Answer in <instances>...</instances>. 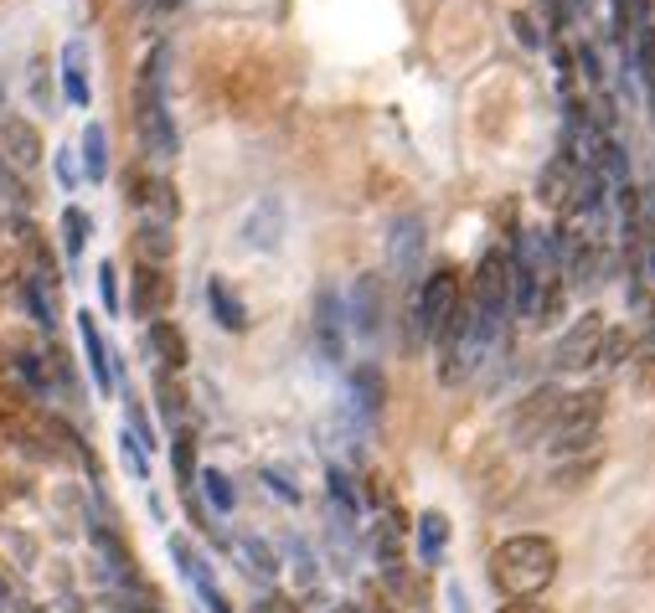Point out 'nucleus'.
Wrapping results in <instances>:
<instances>
[{
    "mask_svg": "<svg viewBox=\"0 0 655 613\" xmlns=\"http://www.w3.org/2000/svg\"><path fill=\"white\" fill-rule=\"evenodd\" d=\"M558 577V541L537 537V531H522V537H506L491 552V582L506 598H537L552 588Z\"/></svg>",
    "mask_w": 655,
    "mask_h": 613,
    "instance_id": "nucleus-1",
    "label": "nucleus"
},
{
    "mask_svg": "<svg viewBox=\"0 0 655 613\" xmlns=\"http://www.w3.org/2000/svg\"><path fill=\"white\" fill-rule=\"evenodd\" d=\"M165 62L171 52L165 47H150V57L140 62V83H134V125H140V140L155 161H176L182 150V134H176V119H171V104H165Z\"/></svg>",
    "mask_w": 655,
    "mask_h": 613,
    "instance_id": "nucleus-2",
    "label": "nucleus"
},
{
    "mask_svg": "<svg viewBox=\"0 0 655 613\" xmlns=\"http://www.w3.org/2000/svg\"><path fill=\"white\" fill-rule=\"evenodd\" d=\"M413 309H419L423 341L438 345L459 325V315H465V284H459V273L449 269V263L434 273H423L419 288H413Z\"/></svg>",
    "mask_w": 655,
    "mask_h": 613,
    "instance_id": "nucleus-3",
    "label": "nucleus"
},
{
    "mask_svg": "<svg viewBox=\"0 0 655 613\" xmlns=\"http://www.w3.org/2000/svg\"><path fill=\"white\" fill-rule=\"evenodd\" d=\"M599 423H604V392L594 387H583L563 402V413L547 433V453H558V459H573V453H588L599 444Z\"/></svg>",
    "mask_w": 655,
    "mask_h": 613,
    "instance_id": "nucleus-4",
    "label": "nucleus"
},
{
    "mask_svg": "<svg viewBox=\"0 0 655 613\" xmlns=\"http://www.w3.org/2000/svg\"><path fill=\"white\" fill-rule=\"evenodd\" d=\"M511 279H516V258L501 248H491L480 263H475V279H470V315L491 325H506L511 315Z\"/></svg>",
    "mask_w": 655,
    "mask_h": 613,
    "instance_id": "nucleus-5",
    "label": "nucleus"
},
{
    "mask_svg": "<svg viewBox=\"0 0 655 613\" xmlns=\"http://www.w3.org/2000/svg\"><path fill=\"white\" fill-rule=\"evenodd\" d=\"M568 392L558 387V381H542V387H531L527 397H522V408L511 413V438L522 444V449H531V444H542L547 433H552V423H558V413H563Z\"/></svg>",
    "mask_w": 655,
    "mask_h": 613,
    "instance_id": "nucleus-6",
    "label": "nucleus"
},
{
    "mask_svg": "<svg viewBox=\"0 0 655 613\" xmlns=\"http://www.w3.org/2000/svg\"><path fill=\"white\" fill-rule=\"evenodd\" d=\"M604 315H578V320L563 330V341L552 345V366L558 372H588L594 356H599V341H604Z\"/></svg>",
    "mask_w": 655,
    "mask_h": 613,
    "instance_id": "nucleus-7",
    "label": "nucleus"
},
{
    "mask_svg": "<svg viewBox=\"0 0 655 613\" xmlns=\"http://www.w3.org/2000/svg\"><path fill=\"white\" fill-rule=\"evenodd\" d=\"M309 320H315V345H320V356L347 361V341H351L347 299H341L336 288H320V294H315V309H309Z\"/></svg>",
    "mask_w": 655,
    "mask_h": 613,
    "instance_id": "nucleus-8",
    "label": "nucleus"
},
{
    "mask_svg": "<svg viewBox=\"0 0 655 613\" xmlns=\"http://www.w3.org/2000/svg\"><path fill=\"white\" fill-rule=\"evenodd\" d=\"M383 320H387L383 279H377V273H362V279H356V288H351V299H347L351 335H362V341H377V335H383Z\"/></svg>",
    "mask_w": 655,
    "mask_h": 613,
    "instance_id": "nucleus-9",
    "label": "nucleus"
},
{
    "mask_svg": "<svg viewBox=\"0 0 655 613\" xmlns=\"http://www.w3.org/2000/svg\"><path fill=\"white\" fill-rule=\"evenodd\" d=\"M423 248H429V237H423V216H398L393 233H387V258H393V269H398L402 284L419 288Z\"/></svg>",
    "mask_w": 655,
    "mask_h": 613,
    "instance_id": "nucleus-10",
    "label": "nucleus"
},
{
    "mask_svg": "<svg viewBox=\"0 0 655 613\" xmlns=\"http://www.w3.org/2000/svg\"><path fill=\"white\" fill-rule=\"evenodd\" d=\"M171 557L182 562V577L197 588V598L207 603L212 613H233V603H227V593L218 588V577H212V567H207V557L201 552H191V541L186 537H171Z\"/></svg>",
    "mask_w": 655,
    "mask_h": 613,
    "instance_id": "nucleus-11",
    "label": "nucleus"
},
{
    "mask_svg": "<svg viewBox=\"0 0 655 613\" xmlns=\"http://www.w3.org/2000/svg\"><path fill=\"white\" fill-rule=\"evenodd\" d=\"M78 341H83V356H89L93 387H98V392H114V387H119V366H114V351L104 345V330H98V320H93L89 309L78 315Z\"/></svg>",
    "mask_w": 655,
    "mask_h": 613,
    "instance_id": "nucleus-12",
    "label": "nucleus"
},
{
    "mask_svg": "<svg viewBox=\"0 0 655 613\" xmlns=\"http://www.w3.org/2000/svg\"><path fill=\"white\" fill-rule=\"evenodd\" d=\"M0 155H5V165H16V170H32V165L42 161L37 125H26L21 114H5V119H0Z\"/></svg>",
    "mask_w": 655,
    "mask_h": 613,
    "instance_id": "nucleus-13",
    "label": "nucleus"
},
{
    "mask_svg": "<svg viewBox=\"0 0 655 613\" xmlns=\"http://www.w3.org/2000/svg\"><path fill=\"white\" fill-rule=\"evenodd\" d=\"M171 279H165V269H155V263H140L134 269V294H129V309L140 315V320H161V309L171 305Z\"/></svg>",
    "mask_w": 655,
    "mask_h": 613,
    "instance_id": "nucleus-14",
    "label": "nucleus"
},
{
    "mask_svg": "<svg viewBox=\"0 0 655 613\" xmlns=\"http://www.w3.org/2000/svg\"><path fill=\"white\" fill-rule=\"evenodd\" d=\"M145 345H150V356L161 361V372H186V361H191V351H186V335H182V325L176 320H150L145 330Z\"/></svg>",
    "mask_w": 655,
    "mask_h": 613,
    "instance_id": "nucleus-15",
    "label": "nucleus"
},
{
    "mask_svg": "<svg viewBox=\"0 0 655 613\" xmlns=\"http://www.w3.org/2000/svg\"><path fill=\"white\" fill-rule=\"evenodd\" d=\"M573 186H578V155H573V150H558V155L542 165V176H537V197H542L547 207H558V201H573Z\"/></svg>",
    "mask_w": 655,
    "mask_h": 613,
    "instance_id": "nucleus-16",
    "label": "nucleus"
},
{
    "mask_svg": "<svg viewBox=\"0 0 655 613\" xmlns=\"http://www.w3.org/2000/svg\"><path fill=\"white\" fill-rule=\"evenodd\" d=\"M279 233H284V207L273 197H264L254 212L243 216V243H248V248H258V252L279 248Z\"/></svg>",
    "mask_w": 655,
    "mask_h": 613,
    "instance_id": "nucleus-17",
    "label": "nucleus"
},
{
    "mask_svg": "<svg viewBox=\"0 0 655 613\" xmlns=\"http://www.w3.org/2000/svg\"><path fill=\"white\" fill-rule=\"evenodd\" d=\"M62 93H68V104L73 108H89L93 104V83H89V47L83 42H68L62 47Z\"/></svg>",
    "mask_w": 655,
    "mask_h": 613,
    "instance_id": "nucleus-18",
    "label": "nucleus"
},
{
    "mask_svg": "<svg viewBox=\"0 0 655 613\" xmlns=\"http://www.w3.org/2000/svg\"><path fill=\"white\" fill-rule=\"evenodd\" d=\"M351 397L362 402L366 417H383V408H387V377L372 366V361H362V366L351 372Z\"/></svg>",
    "mask_w": 655,
    "mask_h": 613,
    "instance_id": "nucleus-19",
    "label": "nucleus"
},
{
    "mask_svg": "<svg viewBox=\"0 0 655 613\" xmlns=\"http://www.w3.org/2000/svg\"><path fill=\"white\" fill-rule=\"evenodd\" d=\"M52 284H57V279H47V273H26V279H21V299H26V309H32V320H37L42 330H52V325H57Z\"/></svg>",
    "mask_w": 655,
    "mask_h": 613,
    "instance_id": "nucleus-20",
    "label": "nucleus"
},
{
    "mask_svg": "<svg viewBox=\"0 0 655 613\" xmlns=\"http://www.w3.org/2000/svg\"><path fill=\"white\" fill-rule=\"evenodd\" d=\"M207 305H212V320H218L222 330H233V335H237V330H248V309H243V299H237L222 279L207 284Z\"/></svg>",
    "mask_w": 655,
    "mask_h": 613,
    "instance_id": "nucleus-21",
    "label": "nucleus"
},
{
    "mask_svg": "<svg viewBox=\"0 0 655 613\" xmlns=\"http://www.w3.org/2000/svg\"><path fill=\"white\" fill-rule=\"evenodd\" d=\"M444 546H449V516H444V510H423L419 516V557H423V567H438Z\"/></svg>",
    "mask_w": 655,
    "mask_h": 613,
    "instance_id": "nucleus-22",
    "label": "nucleus"
},
{
    "mask_svg": "<svg viewBox=\"0 0 655 613\" xmlns=\"http://www.w3.org/2000/svg\"><path fill=\"white\" fill-rule=\"evenodd\" d=\"M171 464H176V480H182V490L197 485L201 464H197V433H191V428H176V438H171Z\"/></svg>",
    "mask_w": 655,
    "mask_h": 613,
    "instance_id": "nucleus-23",
    "label": "nucleus"
},
{
    "mask_svg": "<svg viewBox=\"0 0 655 613\" xmlns=\"http://www.w3.org/2000/svg\"><path fill=\"white\" fill-rule=\"evenodd\" d=\"M83 176H89V180L109 176V134H104V125L83 129Z\"/></svg>",
    "mask_w": 655,
    "mask_h": 613,
    "instance_id": "nucleus-24",
    "label": "nucleus"
},
{
    "mask_svg": "<svg viewBox=\"0 0 655 613\" xmlns=\"http://www.w3.org/2000/svg\"><path fill=\"white\" fill-rule=\"evenodd\" d=\"M197 485H201V495H207V505H212L218 516H233L237 490H233V480H227L222 469H201V474H197Z\"/></svg>",
    "mask_w": 655,
    "mask_h": 613,
    "instance_id": "nucleus-25",
    "label": "nucleus"
},
{
    "mask_svg": "<svg viewBox=\"0 0 655 613\" xmlns=\"http://www.w3.org/2000/svg\"><path fill=\"white\" fill-rule=\"evenodd\" d=\"M326 490H330V500H336V510H341V516H362V510H366L362 490H356V480H351L347 469H330Z\"/></svg>",
    "mask_w": 655,
    "mask_h": 613,
    "instance_id": "nucleus-26",
    "label": "nucleus"
},
{
    "mask_svg": "<svg viewBox=\"0 0 655 613\" xmlns=\"http://www.w3.org/2000/svg\"><path fill=\"white\" fill-rule=\"evenodd\" d=\"M171 252H176V237H171V227H165V222H145V227H140V258L161 269Z\"/></svg>",
    "mask_w": 655,
    "mask_h": 613,
    "instance_id": "nucleus-27",
    "label": "nucleus"
},
{
    "mask_svg": "<svg viewBox=\"0 0 655 613\" xmlns=\"http://www.w3.org/2000/svg\"><path fill=\"white\" fill-rule=\"evenodd\" d=\"M89 233H93L89 212H83V207H68V212H62V252H68V258H83Z\"/></svg>",
    "mask_w": 655,
    "mask_h": 613,
    "instance_id": "nucleus-28",
    "label": "nucleus"
},
{
    "mask_svg": "<svg viewBox=\"0 0 655 613\" xmlns=\"http://www.w3.org/2000/svg\"><path fill=\"white\" fill-rule=\"evenodd\" d=\"M630 351H635V335H630V330H619V325H609V330H604V341H599L594 366H604V372H609V366H624Z\"/></svg>",
    "mask_w": 655,
    "mask_h": 613,
    "instance_id": "nucleus-29",
    "label": "nucleus"
},
{
    "mask_svg": "<svg viewBox=\"0 0 655 613\" xmlns=\"http://www.w3.org/2000/svg\"><path fill=\"white\" fill-rule=\"evenodd\" d=\"M155 397H161V417H165V423L186 428V392L171 381V372H161V377H155Z\"/></svg>",
    "mask_w": 655,
    "mask_h": 613,
    "instance_id": "nucleus-30",
    "label": "nucleus"
},
{
    "mask_svg": "<svg viewBox=\"0 0 655 613\" xmlns=\"http://www.w3.org/2000/svg\"><path fill=\"white\" fill-rule=\"evenodd\" d=\"M16 372H21V381H26V387H32V392H52V372H47V366H42V356L37 351H21L16 356Z\"/></svg>",
    "mask_w": 655,
    "mask_h": 613,
    "instance_id": "nucleus-31",
    "label": "nucleus"
},
{
    "mask_svg": "<svg viewBox=\"0 0 655 613\" xmlns=\"http://www.w3.org/2000/svg\"><path fill=\"white\" fill-rule=\"evenodd\" d=\"M119 459H125V469L129 474H134V480H150V453L140 449V438H134V433H119Z\"/></svg>",
    "mask_w": 655,
    "mask_h": 613,
    "instance_id": "nucleus-32",
    "label": "nucleus"
},
{
    "mask_svg": "<svg viewBox=\"0 0 655 613\" xmlns=\"http://www.w3.org/2000/svg\"><path fill=\"white\" fill-rule=\"evenodd\" d=\"M0 197L11 201V207H32V191H26V180L16 176V165L0 161Z\"/></svg>",
    "mask_w": 655,
    "mask_h": 613,
    "instance_id": "nucleus-33",
    "label": "nucleus"
},
{
    "mask_svg": "<svg viewBox=\"0 0 655 613\" xmlns=\"http://www.w3.org/2000/svg\"><path fill=\"white\" fill-rule=\"evenodd\" d=\"M98 299H104V309H109V315H119V269H114L109 258L98 263Z\"/></svg>",
    "mask_w": 655,
    "mask_h": 613,
    "instance_id": "nucleus-34",
    "label": "nucleus"
},
{
    "mask_svg": "<svg viewBox=\"0 0 655 613\" xmlns=\"http://www.w3.org/2000/svg\"><path fill=\"white\" fill-rule=\"evenodd\" d=\"M129 433H134V438H140V449H155V428H150V417H145V408H140V402H129V423H125Z\"/></svg>",
    "mask_w": 655,
    "mask_h": 613,
    "instance_id": "nucleus-35",
    "label": "nucleus"
},
{
    "mask_svg": "<svg viewBox=\"0 0 655 613\" xmlns=\"http://www.w3.org/2000/svg\"><path fill=\"white\" fill-rule=\"evenodd\" d=\"M57 180H62V191H73V186H78V161H73V150H57Z\"/></svg>",
    "mask_w": 655,
    "mask_h": 613,
    "instance_id": "nucleus-36",
    "label": "nucleus"
},
{
    "mask_svg": "<svg viewBox=\"0 0 655 613\" xmlns=\"http://www.w3.org/2000/svg\"><path fill=\"white\" fill-rule=\"evenodd\" d=\"M264 485H269L273 495H279V500H290V505H300V490H294L290 480H284V474H273V469H264Z\"/></svg>",
    "mask_w": 655,
    "mask_h": 613,
    "instance_id": "nucleus-37",
    "label": "nucleus"
},
{
    "mask_svg": "<svg viewBox=\"0 0 655 613\" xmlns=\"http://www.w3.org/2000/svg\"><path fill=\"white\" fill-rule=\"evenodd\" d=\"M243 552L258 562V573H279V562H273V552L264 546V541H243Z\"/></svg>",
    "mask_w": 655,
    "mask_h": 613,
    "instance_id": "nucleus-38",
    "label": "nucleus"
},
{
    "mask_svg": "<svg viewBox=\"0 0 655 613\" xmlns=\"http://www.w3.org/2000/svg\"><path fill=\"white\" fill-rule=\"evenodd\" d=\"M495 613H552V609H547V603H537V598H506Z\"/></svg>",
    "mask_w": 655,
    "mask_h": 613,
    "instance_id": "nucleus-39",
    "label": "nucleus"
},
{
    "mask_svg": "<svg viewBox=\"0 0 655 613\" xmlns=\"http://www.w3.org/2000/svg\"><path fill=\"white\" fill-rule=\"evenodd\" d=\"M254 613H300V609H294V603H290L284 593H273V598H258Z\"/></svg>",
    "mask_w": 655,
    "mask_h": 613,
    "instance_id": "nucleus-40",
    "label": "nucleus"
},
{
    "mask_svg": "<svg viewBox=\"0 0 655 613\" xmlns=\"http://www.w3.org/2000/svg\"><path fill=\"white\" fill-rule=\"evenodd\" d=\"M640 387H645V392H655V351L640 361Z\"/></svg>",
    "mask_w": 655,
    "mask_h": 613,
    "instance_id": "nucleus-41",
    "label": "nucleus"
},
{
    "mask_svg": "<svg viewBox=\"0 0 655 613\" xmlns=\"http://www.w3.org/2000/svg\"><path fill=\"white\" fill-rule=\"evenodd\" d=\"M449 613H470L465 609V588H449Z\"/></svg>",
    "mask_w": 655,
    "mask_h": 613,
    "instance_id": "nucleus-42",
    "label": "nucleus"
},
{
    "mask_svg": "<svg viewBox=\"0 0 655 613\" xmlns=\"http://www.w3.org/2000/svg\"><path fill=\"white\" fill-rule=\"evenodd\" d=\"M176 5H186V0H150V11H176Z\"/></svg>",
    "mask_w": 655,
    "mask_h": 613,
    "instance_id": "nucleus-43",
    "label": "nucleus"
},
{
    "mask_svg": "<svg viewBox=\"0 0 655 613\" xmlns=\"http://www.w3.org/2000/svg\"><path fill=\"white\" fill-rule=\"evenodd\" d=\"M366 613H398V609H393V603H383V598H372V609H366Z\"/></svg>",
    "mask_w": 655,
    "mask_h": 613,
    "instance_id": "nucleus-44",
    "label": "nucleus"
},
{
    "mask_svg": "<svg viewBox=\"0 0 655 613\" xmlns=\"http://www.w3.org/2000/svg\"><path fill=\"white\" fill-rule=\"evenodd\" d=\"M651 273H655V252H651Z\"/></svg>",
    "mask_w": 655,
    "mask_h": 613,
    "instance_id": "nucleus-45",
    "label": "nucleus"
},
{
    "mask_svg": "<svg viewBox=\"0 0 655 613\" xmlns=\"http://www.w3.org/2000/svg\"><path fill=\"white\" fill-rule=\"evenodd\" d=\"M0 93H5V83H0Z\"/></svg>",
    "mask_w": 655,
    "mask_h": 613,
    "instance_id": "nucleus-46",
    "label": "nucleus"
}]
</instances>
